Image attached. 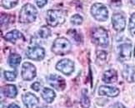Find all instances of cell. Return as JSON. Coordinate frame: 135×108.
<instances>
[{
  "label": "cell",
  "mask_w": 135,
  "mask_h": 108,
  "mask_svg": "<svg viewBox=\"0 0 135 108\" xmlns=\"http://www.w3.org/2000/svg\"><path fill=\"white\" fill-rule=\"evenodd\" d=\"M37 74L36 68L30 63H24L22 66V78L25 81L33 80Z\"/></svg>",
  "instance_id": "obj_8"
},
{
  "label": "cell",
  "mask_w": 135,
  "mask_h": 108,
  "mask_svg": "<svg viewBox=\"0 0 135 108\" xmlns=\"http://www.w3.org/2000/svg\"><path fill=\"white\" fill-rule=\"evenodd\" d=\"M91 14L96 20L99 22H105L108 18V11L105 5L96 3L91 7Z\"/></svg>",
  "instance_id": "obj_5"
},
{
  "label": "cell",
  "mask_w": 135,
  "mask_h": 108,
  "mask_svg": "<svg viewBox=\"0 0 135 108\" xmlns=\"http://www.w3.org/2000/svg\"><path fill=\"white\" fill-rule=\"evenodd\" d=\"M38 16V11L36 8L31 3L23 5L19 13V22L22 23H30L35 21Z\"/></svg>",
  "instance_id": "obj_1"
},
{
  "label": "cell",
  "mask_w": 135,
  "mask_h": 108,
  "mask_svg": "<svg viewBox=\"0 0 135 108\" xmlns=\"http://www.w3.org/2000/svg\"><path fill=\"white\" fill-rule=\"evenodd\" d=\"M23 101L27 108H38V98L32 93H27L23 95Z\"/></svg>",
  "instance_id": "obj_12"
},
{
  "label": "cell",
  "mask_w": 135,
  "mask_h": 108,
  "mask_svg": "<svg viewBox=\"0 0 135 108\" xmlns=\"http://www.w3.org/2000/svg\"><path fill=\"white\" fill-rule=\"evenodd\" d=\"M71 50V43L69 40L65 38H57L52 47V51L53 53L63 56L67 53H69Z\"/></svg>",
  "instance_id": "obj_4"
},
{
  "label": "cell",
  "mask_w": 135,
  "mask_h": 108,
  "mask_svg": "<svg viewBox=\"0 0 135 108\" xmlns=\"http://www.w3.org/2000/svg\"><path fill=\"white\" fill-rule=\"evenodd\" d=\"M35 1H36V3H37L38 8H43L47 3V1H48V0H35Z\"/></svg>",
  "instance_id": "obj_29"
},
{
  "label": "cell",
  "mask_w": 135,
  "mask_h": 108,
  "mask_svg": "<svg viewBox=\"0 0 135 108\" xmlns=\"http://www.w3.org/2000/svg\"><path fill=\"white\" fill-rule=\"evenodd\" d=\"M56 69L60 71L65 75L69 76L74 70V61L69 59H63L59 61L56 65Z\"/></svg>",
  "instance_id": "obj_6"
},
{
  "label": "cell",
  "mask_w": 135,
  "mask_h": 108,
  "mask_svg": "<svg viewBox=\"0 0 135 108\" xmlns=\"http://www.w3.org/2000/svg\"><path fill=\"white\" fill-rule=\"evenodd\" d=\"M118 59L124 61L131 58L132 56V45L129 43H123L118 47Z\"/></svg>",
  "instance_id": "obj_7"
},
{
  "label": "cell",
  "mask_w": 135,
  "mask_h": 108,
  "mask_svg": "<svg viewBox=\"0 0 135 108\" xmlns=\"http://www.w3.org/2000/svg\"><path fill=\"white\" fill-rule=\"evenodd\" d=\"M2 93L8 98H14L18 94V90L14 85H6L2 88Z\"/></svg>",
  "instance_id": "obj_16"
},
{
  "label": "cell",
  "mask_w": 135,
  "mask_h": 108,
  "mask_svg": "<svg viewBox=\"0 0 135 108\" xmlns=\"http://www.w3.org/2000/svg\"><path fill=\"white\" fill-rule=\"evenodd\" d=\"M38 36L41 38H48L51 35V30L47 27H42L38 32Z\"/></svg>",
  "instance_id": "obj_21"
},
{
  "label": "cell",
  "mask_w": 135,
  "mask_h": 108,
  "mask_svg": "<svg viewBox=\"0 0 135 108\" xmlns=\"http://www.w3.org/2000/svg\"><path fill=\"white\" fill-rule=\"evenodd\" d=\"M41 108H49V107H48V106H42Z\"/></svg>",
  "instance_id": "obj_34"
},
{
  "label": "cell",
  "mask_w": 135,
  "mask_h": 108,
  "mask_svg": "<svg viewBox=\"0 0 135 108\" xmlns=\"http://www.w3.org/2000/svg\"><path fill=\"white\" fill-rule=\"evenodd\" d=\"M113 108H126L125 106H124L123 104L119 103V102H118V103L114 104V106H113Z\"/></svg>",
  "instance_id": "obj_31"
},
{
  "label": "cell",
  "mask_w": 135,
  "mask_h": 108,
  "mask_svg": "<svg viewBox=\"0 0 135 108\" xmlns=\"http://www.w3.org/2000/svg\"><path fill=\"white\" fill-rule=\"evenodd\" d=\"M55 96H56L55 92L52 89L47 88V87L44 88L43 92H42V97L46 102H48V103H52V102L54 101Z\"/></svg>",
  "instance_id": "obj_18"
},
{
  "label": "cell",
  "mask_w": 135,
  "mask_h": 108,
  "mask_svg": "<svg viewBox=\"0 0 135 108\" xmlns=\"http://www.w3.org/2000/svg\"><path fill=\"white\" fill-rule=\"evenodd\" d=\"M97 56L98 59H100L102 61H105L107 53H106V52H104V51H98L97 53Z\"/></svg>",
  "instance_id": "obj_27"
},
{
  "label": "cell",
  "mask_w": 135,
  "mask_h": 108,
  "mask_svg": "<svg viewBox=\"0 0 135 108\" xmlns=\"http://www.w3.org/2000/svg\"><path fill=\"white\" fill-rule=\"evenodd\" d=\"M8 108H20L18 105L16 104H14V103H12V104H10L8 106Z\"/></svg>",
  "instance_id": "obj_32"
},
{
  "label": "cell",
  "mask_w": 135,
  "mask_h": 108,
  "mask_svg": "<svg viewBox=\"0 0 135 108\" xmlns=\"http://www.w3.org/2000/svg\"><path fill=\"white\" fill-rule=\"evenodd\" d=\"M112 23L113 27L118 32H122L125 28L126 21L125 18L121 13H114L112 17Z\"/></svg>",
  "instance_id": "obj_11"
},
{
  "label": "cell",
  "mask_w": 135,
  "mask_h": 108,
  "mask_svg": "<svg viewBox=\"0 0 135 108\" xmlns=\"http://www.w3.org/2000/svg\"><path fill=\"white\" fill-rule=\"evenodd\" d=\"M81 106L84 108H89L90 106V100L88 97L86 93H83L81 97Z\"/></svg>",
  "instance_id": "obj_23"
},
{
  "label": "cell",
  "mask_w": 135,
  "mask_h": 108,
  "mask_svg": "<svg viewBox=\"0 0 135 108\" xmlns=\"http://www.w3.org/2000/svg\"><path fill=\"white\" fill-rule=\"evenodd\" d=\"M20 61H21V56L18 54L13 53L8 56V63L10 66H12V68H17L20 64Z\"/></svg>",
  "instance_id": "obj_19"
},
{
  "label": "cell",
  "mask_w": 135,
  "mask_h": 108,
  "mask_svg": "<svg viewBox=\"0 0 135 108\" xmlns=\"http://www.w3.org/2000/svg\"><path fill=\"white\" fill-rule=\"evenodd\" d=\"M48 82L54 87V88L62 91L65 88L66 83H65V80L60 76L55 75V74H52L48 76Z\"/></svg>",
  "instance_id": "obj_9"
},
{
  "label": "cell",
  "mask_w": 135,
  "mask_h": 108,
  "mask_svg": "<svg viewBox=\"0 0 135 108\" xmlns=\"http://www.w3.org/2000/svg\"><path fill=\"white\" fill-rule=\"evenodd\" d=\"M40 87H41V84L39 83V82H34V83L32 85V88L35 91H38L39 89H40Z\"/></svg>",
  "instance_id": "obj_30"
},
{
  "label": "cell",
  "mask_w": 135,
  "mask_h": 108,
  "mask_svg": "<svg viewBox=\"0 0 135 108\" xmlns=\"http://www.w3.org/2000/svg\"><path fill=\"white\" fill-rule=\"evenodd\" d=\"M3 75H4V78H6V80H8V81H14L17 78L16 73H14V71H5Z\"/></svg>",
  "instance_id": "obj_25"
},
{
  "label": "cell",
  "mask_w": 135,
  "mask_h": 108,
  "mask_svg": "<svg viewBox=\"0 0 135 108\" xmlns=\"http://www.w3.org/2000/svg\"><path fill=\"white\" fill-rule=\"evenodd\" d=\"M70 21L74 25H80L83 23V21H84V19L83 18L80 16L79 14H74V16H73L70 19Z\"/></svg>",
  "instance_id": "obj_24"
},
{
  "label": "cell",
  "mask_w": 135,
  "mask_h": 108,
  "mask_svg": "<svg viewBox=\"0 0 135 108\" xmlns=\"http://www.w3.org/2000/svg\"><path fill=\"white\" fill-rule=\"evenodd\" d=\"M122 74L123 78L128 82H135V66L133 65H126L123 69Z\"/></svg>",
  "instance_id": "obj_13"
},
{
  "label": "cell",
  "mask_w": 135,
  "mask_h": 108,
  "mask_svg": "<svg viewBox=\"0 0 135 108\" xmlns=\"http://www.w3.org/2000/svg\"><path fill=\"white\" fill-rule=\"evenodd\" d=\"M44 56L45 51L41 47H33L28 48L27 51V56L32 60L41 61L44 58Z\"/></svg>",
  "instance_id": "obj_10"
},
{
  "label": "cell",
  "mask_w": 135,
  "mask_h": 108,
  "mask_svg": "<svg viewBox=\"0 0 135 108\" xmlns=\"http://www.w3.org/2000/svg\"><path fill=\"white\" fill-rule=\"evenodd\" d=\"M128 30L132 35H135V13H133L129 19Z\"/></svg>",
  "instance_id": "obj_22"
},
{
  "label": "cell",
  "mask_w": 135,
  "mask_h": 108,
  "mask_svg": "<svg viewBox=\"0 0 135 108\" xmlns=\"http://www.w3.org/2000/svg\"><path fill=\"white\" fill-rule=\"evenodd\" d=\"M91 38L93 41L98 46L106 48L109 43V38L107 31L103 28H95L91 32Z\"/></svg>",
  "instance_id": "obj_2"
},
{
  "label": "cell",
  "mask_w": 135,
  "mask_h": 108,
  "mask_svg": "<svg viewBox=\"0 0 135 108\" xmlns=\"http://www.w3.org/2000/svg\"><path fill=\"white\" fill-rule=\"evenodd\" d=\"M18 3V0H2V6L7 9L14 8Z\"/></svg>",
  "instance_id": "obj_20"
},
{
  "label": "cell",
  "mask_w": 135,
  "mask_h": 108,
  "mask_svg": "<svg viewBox=\"0 0 135 108\" xmlns=\"http://www.w3.org/2000/svg\"><path fill=\"white\" fill-rule=\"evenodd\" d=\"M98 94L101 95V96L115 97L119 94V90L117 88V87L101 86L99 87V90H98Z\"/></svg>",
  "instance_id": "obj_14"
},
{
  "label": "cell",
  "mask_w": 135,
  "mask_h": 108,
  "mask_svg": "<svg viewBox=\"0 0 135 108\" xmlns=\"http://www.w3.org/2000/svg\"><path fill=\"white\" fill-rule=\"evenodd\" d=\"M121 0H111L110 2V5L112 7H114V8H118L121 6Z\"/></svg>",
  "instance_id": "obj_28"
},
{
  "label": "cell",
  "mask_w": 135,
  "mask_h": 108,
  "mask_svg": "<svg viewBox=\"0 0 135 108\" xmlns=\"http://www.w3.org/2000/svg\"><path fill=\"white\" fill-rule=\"evenodd\" d=\"M23 38V34L18 30H13L4 36V39L8 41V42L12 43H15L17 40H18L20 38Z\"/></svg>",
  "instance_id": "obj_17"
},
{
  "label": "cell",
  "mask_w": 135,
  "mask_h": 108,
  "mask_svg": "<svg viewBox=\"0 0 135 108\" xmlns=\"http://www.w3.org/2000/svg\"><path fill=\"white\" fill-rule=\"evenodd\" d=\"M130 1L133 4H135V0H130Z\"/></svg>",
  "instance_id": "obj_33"
},
{
  "label": "cell",
  "mask_w": 135,
  "mask_h": 108,
  "mask_svg": "<svg viewBox=\"0 0 135 108\" xmlns=\"http://www.w3.org/2000/svg\"><path fill=\"white\" fill-rule=\"evenodd\" d=\"M46 21L49 26L54 28L65 22V15L61 10L51 9L47 13Z\"/></svg>",
  "instance_id": "obj_3"
},
{
  "label": "cell",
  "mask_w": 135,
  "mask_h": 108,
  "mask_svg": "<svg viewBox=\"0 0 135 108\" xmlns=\"http://www.w3.org/2000/svg\"><path fill=\"white\" fill-rule=\"evenodd\" d=\"M13 22L11 21V15L9 14H3L2 13L1 14V25L3 26V23L4 25H6V23H12Z\"/></svg>",
  "instance_id": "obj_26"
},
{
  "label": "cell",
  "mask_w": 135,
  "mask_h": 108,
  "mask_svg": "<svg viewBox=\"0 0 135 108\" xmlns=\"http://www.w3.org/2000/svg\"><path fill=\"white\" fill-rule=\"evenodd\" d=\"M118 80V73L114 69L106 71L103 76V81L106 83H113Z\"/></svg>",
  "instance_id": "obj_15"
}]
</instances>
